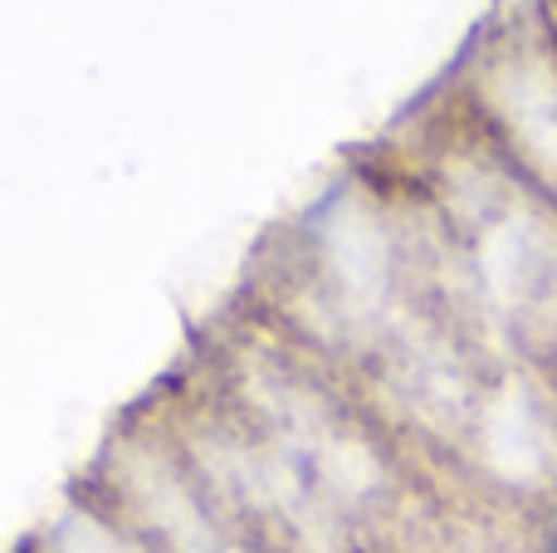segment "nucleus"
<instances>
[]
</instances>
